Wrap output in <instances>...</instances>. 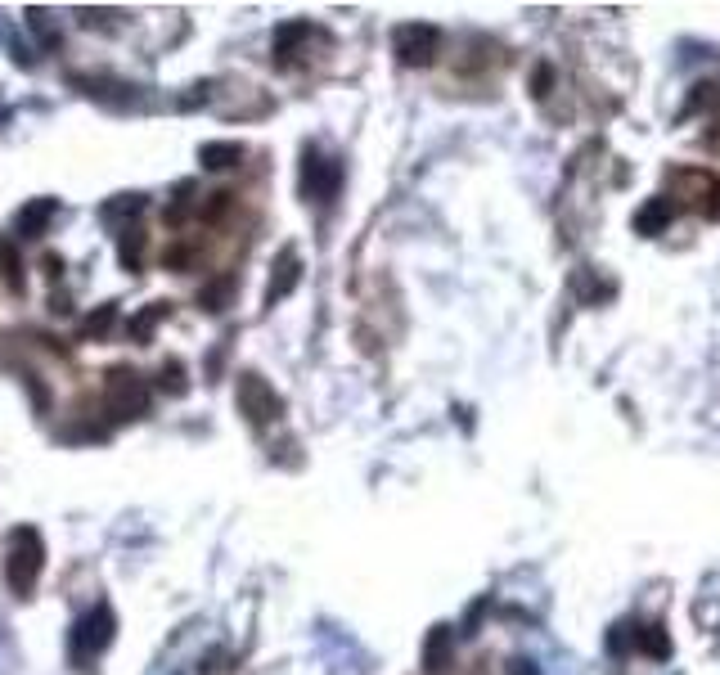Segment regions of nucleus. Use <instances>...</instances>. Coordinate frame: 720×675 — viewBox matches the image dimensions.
Wrapping results in <instances>:
<instances>
[{
	"mask_svg": "<svg viewBox=\"0 0 720 675\" xmlns=\"http://www.w3.org/2000/svg\"><path fill=\"white\" fill-rule=\"evenodd\" d=\"M45 572V536L32 522H18L5 540V585L14 599H32Z\"/></svg>",
	"mask_w": 720,
	"mask_h": 675,
	"instance_id": "obj_1",
	"label": "nucleus"
},
{
	"mask_svg": "<svg viewBox=\"0 0 720 675\" xmlns=\"http://www.w3.org/2000/svg\"><path fill=\"white\" fill-rule=\"evenodd\" d=\"M117 639V617L108 603H95L90 612H81L77 621H72V635H68V662L77 666V671H86V666H95L99 657L108 653V644Z\"/></svg>",
	"mask_w": 720,
	"mask_h": 675,
	"instance_id": "obj_2",
	"label": "nucleus"
},
{
	"mask_svg": "<svg viewBox=\"0 0 720 675\" xmlns=\"http://www.w3.org/2000/svg\"><path fill=\"white\" fill-rule=\"evenodd\" d=\"M104 396H108V414L113 419H144L153 401V383L131 365H113L104 374Z\"/></svg>",
	"mask_w": 720,
	"mask_h": 675,
	"instance_id": "obj_3",
	"label": "nucleus"
},
{
	"mask_svg": "<svg viewBox=\"0 0 720 675\" xmlns=\"http://www.w3.org/2000/svg\"><path fill=\"white\" fill-rule=\"evenodd\" d=\"M234 405L252 428H270V423L284 414V396L270 387V378H261L257 369H243L239 383H234Z\"/></svg>",
	"mask_w": 720,
	"mask_h": 675,
	"instance_id": "obj_4",
	"label": "nucleus"
},
{
	"mask_svg": "<svg viewBox=\"0 0 720 675\" xmlns=\"http://www.w3.org/2000/svg\"><path fill=\"white\" fill-rule=\"evenodd\" d=\"M342 185V162L338 158H324L315 144L302 149V167H297V194L306 203H329Z\"/></svg>",
	"mask_w": 720,
	"mask_h": 675,
	"instance_id": "obj_5",
	"label": "nucleus"
},
{
	"mask_svg": "<svg viewBox=\"0 0 720 675\" xmlns=\"http://www.w3.org/2000/svg\"><path fill=\"white\" fill-rule=\"evenodd\" d=\"M392 50L405 68H428L441 50V32L432 23H401L392 32Z\"/></svg>",
	"mask_w": 720,
	"mask_h": 675,
	"instance_id": "obj_6",
	"label": "nucleus"
},
{
	"mask_svg": "<svg viewBox=\"0 0 720 675\" xmlns=\"http://www.w3.org/2000/svg\"><path fill=\"white\" fill-rule=\"evenodd\" d=\"M302 284V252L293 248V243H284V248L275 252V266H270V284H266V306H279L293 288Z\"/></svg>",
	"mask_w": 720,
	"mask_h": 675,
	"instance_id": "obj_7",
	"label": "nucleus"
},
{
	"mask_svg": "<svg viewBox=\"0 0 720 675\" xmlns=\"http://www.w3.org/2000/svg\"><path fill=\"white\" fill-rule=\"evenodd\" d=\"M59 216V198H32V203H23L14 212V234L18 239H41L45 230H50V221Z\"/></svg>",
	"mask_w": 720,
	"mask_h": 675,
	"instance_id": "obj_8",
	"label": "nucleus"
},
{
	"mask_svg": "<svg viewBox=\"0 0 720 675\" xmlns=\"http://www.w3.org/2000/svg\"><path fill=\"white\" fill-rule=\"evenodd\" d=\"M311 32H315V27L306 23V18H293V23H279V27H275V41H270V54H275V63H279V68H288V63H293V54L302 50V41H306Z\"/></svg>",
	"mask_w": 720,
	"mask_h": 675,
	"instance_id": "obj_9",
	"label": "nucleus"
},
{
	"mask_svg": "<svg viewBox=\"0 0 720 675\" xmlns=\"http://www.w3.org/2000/svg\"><path fill=\"white\" fill-rule=\"evenodd\" d=\"M450 653H455V630H450V626H432L428 639H423V671L441 675L450 666Z\"/></svg>",
	"mask_w": 720,
	"mask_h": 675,
	"instance_id": "obj_10",
	"label": "nucleus"
},
{
	"mask_svg": "<svg viewBox=\"0 0 720 675\" xmlns=\"http://www.w3.org/2000/svg\"><path fill=\"white\" fill-rule=\"evenodd\" d=\"M239 158H243V144L239 140H207V144H198V162H203L207 171H230V167H239Z\"/></svg>",
	"mask_w": 720,
	"mask_h": 675,
	"instance_id": "obj_11",
	"label": "nucleus"
},
{
	"mask_svg": "<svg viewBox=\"0 0 720 675\" xmlns=\"http://www.w3.org/2000/svg\"><path fill=\"white\" fill-rule=\"evenodd\" d=\"M671 216H675L671 198H648V203H644V207H639V212H635V230H639V234H648V239H653V234H662L666 225H671Z\"/></svg>",
	"mask_w": 720,
	"mask_h": 675,
	"instance_id": "obj_12",
	"label": "nucleus"
},
{
	"mask_svg": "<svg viewBox=\"0 0 720 675\" xmlns=\"http://www.w3.org/2000/svg\"><path fill=\"white\" fill-rule=\"evenodd\" d=\"M167 315H171V302H149L140 315H135L131 324H126V333H131V342H140V347H144V342H149L153 333H158V324L167 320Z\"/></svg>",
	"mask_w": 720,
	"mask_h": 675,
	"instance_id": "obj_13",
	"label": "nucleus"
},
{
	"mask_svg": "<svg viewBox=\"0 0 720 675\" xmlns=\"http://www.w3.org/2000/svg\"><path fill=\"white\" fill-rule=\"evenodd\" d=\"M113 324H117V302H99L95 311H90L86 320L77 324V333H81L86 342H104L108 333H113Z\"/></svg>",
	"mask_w": 720,
	"mask_h": 675,
	"instance_id": "obj_14",
	"label": "nucleus"
},
{
	"mask_svg": "<svg viewBox=\"0 0 720 675\" xmlns=\"http://www.w3.org/2000/svg\"><path fill=\"white\" fill-rule=\"evenodd\" d=\"M144 243H149V239H144L140 225H131V230L117 234V257H122V266L131 270V275H140V270H144Z\"/></svg>",
	"mask_w": 720,
	"mask_h": 675,
	"instance_id": "obj_15",
	"label": "nucleus"
},
{
	"mask_svg": "<svg viewBox=\"0 0 720 675\" xmlns=\"http://www.w3.org/2000/svg\"><path fill=\"white\" fill-rule=\"evenodd\" d=\"M144 207H149L144 194H113L104 207H99V216H104V221H131V216H140Z\"/></svg>",
	"mask_w": 720,
	"mask_h": 675,
	"instance_id": "obj_16",
	"label": "nucleus"
},
{
	"mask_svg": "<svg viewBox=\"0 0 720 675\" xmlns=\"http://www.w3.org/2000/svg\"><path fill=\"white\" fill-rule=\"evenodd\" d=\"M234 288H239V279L234 275H216L212 284L198 293V306H203V311H225V302L234 297Z\"/></svg>",
	"mask_w": 720,
	"mask_h": 675,
	"instance_id": "obj_17",
	"label": "nucleus"
},
{
	"mask_svg": "<svg viewBox=\"0 0 720 675\" xmlns=\"http://www.w3.org/2000/svg\"><path fill=\"white\" fill-rule=\"evenodd\" d=\"M0 279L9 284V293H23V288H27L23 284V261H18V252L9 248V243L0 248Z\"/></svg>",
	"mask_w": 720,
	"mask_h": 675,
	"instance_id": "obj_18",
	"label": "nucleus"
},
{
	"mask_svg": "<svg viewBox=\"0 0 720 675\" xmlns=\"http://www.w3.org/2000/svg\"><path fill=\"white\" fill-rule=\"evenodd\" d=\"M158 387L167 396H185V365H180V360H162V369H158Z\"/></svg>",
	"mask_w": 720,
	"mask_h": 675,
	"instance_id": "obj_19",
	"label": "nucleus"
},
{
	"mask_svg": "<svg viewBox=\"0 0 720 675\" xmlns=\"http://www.w3.org/2000/svg\"><path fill=\"white\" fill-rule=\"evenodd\" d=\"M27 23H32L36 41H41L45 50H59V27L50 23V14H41V9H27Z\"/></svg>",
	"mask_w": 720,
	"mask_h": 675,
	"instance_id": "obj_20",
	"label": "nucleus"
},
{
	"mask_svg": "<svg viewBox=\"0 0 720 675\" xmlns=\"http://www.w3.org/2000/svg\"><path fill=\"white\" fill-rule=\"evenodd\" d=\"M635 644L644 648L648 657H666V653H671V644H666V630H662V626H644V630H635Z\"/></svg>",
	"mask_w": 720,
	"mask_h": 675,
	"instance_id": "obj_21",
	"label": "nucleus"
},
{
	"mask_svg": "<svg viewBox=\"0 0 720 675\" xmlns=\"http://www.w3.org/2000/svg\"><path fill=\"white\" fill-rule=\"evenodd\" d=\"M185 207H194V180H180V185H176V203L167 207V221L180 225V221H185Z\"/></svg>",
	"mask_w": 720,
	"mask_h": 675,
	"instance_id": "obj_22",
	"label": "nucleus"
},
{
	"mask_svg": "<svg viewBox=\"0 0 720 675\" xmlns=\"http://www.w3.org/2000/svg\"><path fill=\"white\" fill-rule=\"evenodd\" d=\"M0 41H5V45H9V50H14V63H18V68H23V72H27V68H32V63H36V59H32V54H27V45H23V41H18V36H14V32H9V23H5V27H0Z\"/></svg>",
	"mask_w": 720,
	"mask_h": 675,
	"instance_id": "obj_23",
	"label": "nucleus"
},
{
	"mask_svg": "<svg viewBox=\"0 0 720 675\" xmlns=\"http://www.w3.org/2000/svg\"><path fill=\"white\" fill-rule=\"evenodd\" d=\"M230 207H234V194H225V189H221V194H212V203L203 207V216H207V221H221Z\"/></svg>",
	"mask_w": 720,
	"mask_h": 675,
	"instance_id": "obj_24",
	"label": "nucleus"
},
{
	"mask_svg": "<svg viewBox=\"0 0 720 675\" xmlns=\"http://www.w3.org/2000/svg\"><path fill=\"white\" fill-rule=\"evenodd\" d=\"M221 657H225L221 648H212V653L203 657V666H198V675H221Z\"/></svg>",
	"mask_w": 720,
	"mask_h": 675,
	"instance_id": "obj_25",
	"label": "nucleus"
},
{
	"mask_svg": "<svg viewBox=\"0 0 720 675\" xmlns=\"http://www.w3.org/2000/svg\"><path fill=\"white\" fill-rule=\"evenodd\" d=\"M509 675H540V666L531 662V657H513V662H509Z\"/></svg>",
	"mask_w": 720,
	"mask_h": 675,
	"instance_id": "obj_26",
	"label": "nucleus"
},
{
	"mask_svg": "<svg viewBox=\"0 0 720 675\" xmlns=\"http://www.w3.org/2000/svg\"><path fill=\"white\" fill-rule=\"evenodd\" d=\"M626 630H630V626H612V635H608V648H612V653H621V648H626Z\"/></svg>",
	"mask_w": 720,
	"mask_h": 675,
	"instance_id": "obj_27",
	"label": "nucleus"
},
{
	"mask_svg": "<svg viewBox=\"0 0 720 675\" xmlns=\"http://www.w3.org/2000/svg\"><path fill=\"white\" fill-rule=\"evenodd\" d=\"M549 81H554V72H549V68H536V95H540V99L549 95Z\"/></svg>",
	"mask_w": 720,
	"mask_h": 675,
	"instance_id": "obj_28",
	"label": "nucleus"
}]
</instances>
